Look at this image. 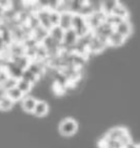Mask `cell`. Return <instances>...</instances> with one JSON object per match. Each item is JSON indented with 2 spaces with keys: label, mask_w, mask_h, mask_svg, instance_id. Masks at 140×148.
Wrapping results in <instances>:
<instances>
[{
  "label": "cell",
  "mask_w": 140,
  "mask_h": 148,
  "mask_svg": "<svg viewBox=\"0 0 140 148\" xmlns=\"http://www.w3.org/2000/svg\"><path fill=\"white\" fill-rule=\"evenodd\" d=\"M108 138L111 140H118L123 145V147L131 142L127 130L124 127H115V129L111 130L108 132Z\"/></svg>",
  "instance_id": "obj_1"
},
{
  "label": "cell",
  "mask_w": 140,
  "mask_h": 148,
  "mask_svg": "<svg viewBox=\"0 0 140 148\" xmlns=\"http://www.w3.org/2000/svg\"><path fill=\"white\" fill-rule=\"evenodd\" d=\"M77 131H78V123L71 118L64 119L59 124V133L62 136H72L77 133Z\"/></svg>",
  "instance_id": "obj_2"
},
{
  "label": "cell",
  "mask_w": 140,
  "mask_h": 148,
  "mask_svg": "<svg viewBox=\"0 0 140 148\" xmlns=\"http://www.w3.org/2000/svg\"><path fill=\"white\" fill-rule=\"evenodd\" d=\"M114 31L117 32L118 34H121L123 37L127 38L132 32V26L128 21H121L118 24H116V28Z\"/></svg>",
  "instance_id": "obj_3"
},
{
  "label": "cell",
  "mask_w": 140,
  "mask_h": 148,
  "mask_svg": "<svg viewBox=\"0 0 140 148\" xmlns=\"http://www.w3.org/2000/svg\"><path fill=\"white\" fill-rule=\"evenodd\" d=\"M48 105H47L45 101L43 100H37L36 101V105H35V108H34V111H33V114H35L36 116H45L48 113Z\"/></svg>",
  "instance_id": "obj_4"
},
{
  "label": "cell",
  "mask_w": 140,
  "mask_h": 148,
  "mask_svg": "<svg viewBox=\"0 0 140 148\" xmlns=\"http://www.w3.org/2000/svg\"><path fill=\"white\" fill-rule=\"evenodd\" d=\"M77 38H78V34L75 29L72 28H69L65 31V34H64V38H62V42L65 45H68V46H71L73 45L76 42H77Z\"/></svg>",
  "instance_id": "obj_5"
},
{
  "label": "cell",
  "mask_w": 140,
  "mask_h": 148,
  "mask_svg": "<svg viewBox=\"0 0 140 148\" xmlns=\"http://www.w3.org/2000/svg\"><path fill=\"white\" fill-rule=\"evenodd\" d=\"M72 15H73V14L70 13V12H62V13H60V22H59V26H60L64 31H67V29L71 28Z\"/></svg>",
  "instance_id": "obj_6"
},
{
  "label": "cell",
  "mask_w": 140,
  "mask_h": 148,
  "mask_svg": "<svg viewBox=\"0 0 140 148\" xmlns=\"http://www.w3.org/2000/svg\"><path fill=\"white\" fill-rule=\"evenodd\" d=\"M84 26H85V23H84L83 18L80 14H73L72 15V21H71V28L75 29L78 34V32L81 31Z\"/></svg>",
  "instance_id": "obj_7"
},
{
  "label": "cell",
  "mask_w": 140,
  "mask_h": 148,
  "mask_svg": "<svg viewBox=\"0 0 140 148\" xmlns=\"http://www.w3.org/2000/svg\"><path fill=\"white\" fill-rule=\"evenodd\" d=\"M111 15H113L114 18H118L119 21H126V18H128V12H127V10L123 5H121L118 3L116 8L113 10Z\"/></svg>",
  "instance_id": "obj_8"
},
{
  "label": "cell",
  "mask_w": 140,
  "mask_h": 148,
  "mask_svg": "<svg viewBox=\"0 0 140 148\" xmlns=\"http://www.w3.org/2000/svg\"><path fill=\"white\" fill-rule=\"evenodd\" d=\"M125 37H123L121 35V34H118L117 32H114L110 35V36L107 37V40H108V42L112 45V46H121L124 42H125Z\"/></svg>",
  "instance_id": "obj_9"
},
{
  "label": "cell",
  "mask_w": 140,
  "mask_h": 148,
  "mask_svg": "<svg viewBox=\"0 0 140 148\" xmlns=\"http://www.w3.org/2000/svg\"><path fill=\"white\" fill-rule=\"evenodd\" d=\"M36 99L33 97H26L22 100V108L25 112H28V113H33L34 111V108H35V105H36Z\"/></svg>",
  "instance_id": "obj_10"
},
{
  "label": "cell",
  "mask_w": 140,
  "mask_h": 148,
  "mask_svg": "<svg viewBox=\"0 0 140 148\" xmlns=\"http://www.w3.org/2000/svg\"><path fill=\"white\" fill-rule=\"evenodd\" d=\"M15 87L19 89L20 92H22V94H26L31 90V88H32V83H30L28 81H26L25 79H20L17 81V85H15Z\"/></svg>",
  "instance_id": "obj_11"
},
{
  "label": "cell",
  "mask_w": 140,
  "mask_h": 148,
  "mask_svg": "<svg viewBox=\"0 0 140 148\" xmlns=\"http://www.w3.org/2000/svg\"><path fill=\"white\" fill-rule=\"evenodd\" d=\"M6 95H7L13 102L19 101V100H21L22 97H23V94L20 92L17 87H13V88H11V89H9V90H7V92H6Z\"/></svg>",
  "instance_id": "obj_12"
},
{
  "label": "cell",
  "mask_w": 140,
  "mask_h": 148,
  "mask_svg": "<svg viewBox=\"0 0 140 148\" xmlns=\"http://www.w3.org/2000/svg\"><path fill=\"white\" fill-rule=\"evenodd\" d=\"M48 20L49 23L53 27L55 26H59V22H60V13L57 11H51V13H48Z\"/></svg>",
  "instance_id": "obj_13"
},
{
  "label": "cell",
  "mask_w": 140,
  "mask_h": 148,
  "mask_svg": "<svg viewBox=\"0 0 140 148\" xmlns=\"http://www.w3.org/2000/svg\"><path fill=\"white\" fill-rule=\"evenodd\" d=\"M51 32V37L54 38V40H58V42H61V40H62L65 31H64L60 26H55V27H53Z\"/></svg>",
  "instance_id": "obj_14"
},
{
  "label": "cell",
  "mask_w": 140,
  "mask_h": 148,
  "mask_svg": "<svg viewBox=\"0 0 140 148\" xmlns=\"http://www.w3.org/2000/svg\"><path fill=\"white\" fill-rule=\"evenodd\" d=\"M117 5H118L117 1H104L101 7H102V10L106 14H112L113 10L116 8Z\"/></svg>",
  "instance_id": "obj_15"
},
{
  "label": "cell",
  "mask_w": 140,
  "mask_h": 148,
  "mask_svg": "<svg viewBox=\"0 0 140 148\" xmlns=\"http://www.w3.org/2000/svg\"><path fill=\"white\" fill-rule=\"evenodd\" d=\"M13 103L14 102L12 101V100H11L7 95H6L2 99H0V110H2V111L10 110V109L13 107Z\"/></svg>",
  "instance_id": "obj_16"
},
{
  "label": "cell",
  "mask_w": 140,
  "mask_h": 148,
  "mask_svg": "<svg viewBox=\"0 0 140 148\" xmlns=\"http://www.w3.org/2000/svg\"><path fill=\"white\" fill-rule=\"evenodd\" d=\"M106 148H124L123 147V145H121L118 140H108L107 142V146Z\"/></svg>",
  "instance_id": "obj_17"
},
{
  "label": "cell",
  "mask_w": 140,
  "mask_h": 148,
  "mask_svg": "<svg viewBox=\"0 0 140 148\" xmlns=\"http://www.w3.org/2000/svg\"><path fill=\"white\" fill-rule=\"evenodd\" d=\"M124 148H138V145H135L130 142L129 144H127L126 146H124Z\"/></svg>",
  "instance_id": "obj_18"
},
{
  "label": "cell",
  "mask_w": 140,
  "mask_h": 148,
  "mask_svg": "<svg viewBox=\"0 0 140 148\" xmlns=\"http://www.w3.org/2000/svg\"><path fill=\"white\" fill-rule=\"evenodd\" d=\"M5 96H6V90L3 89V88L0 87V99H2Z\"/></svg>",
  "instance_id": "obj_19"
},
{
  "label": "cell",
  "mask_w": 140,
  "mask_h": 148,
  "mask_svg": "<svg viewBox=\"0 0 140 148\" xmlns=\"http://www.w3.org/2000/svg\"><path fill=\"white\" fill-rule=\"evenodd\" d=\"M138 148H140V144H139V145H138Z\"/></svg>",
  "instance_id": "obj_20"
}]
</instances>
